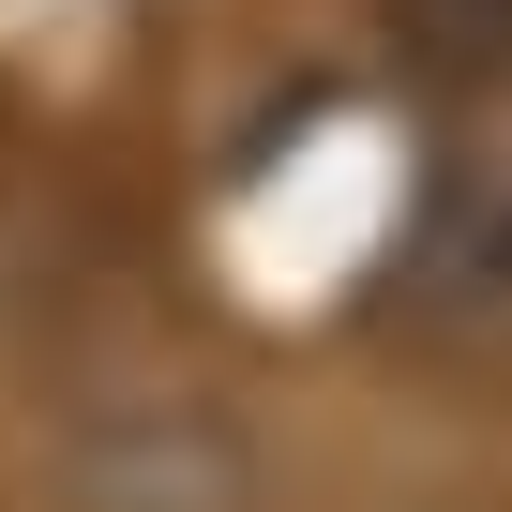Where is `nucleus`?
Masks as SVG:
<instances>
[{
    "mask_svg": "<svg viewBox=\"0 0 512 512\" xmlns=\"http://www.w3.org/2000/svg\"><path fill=\"white\" fill-rule=\"evenodd\" d=\"M377 317L422 347H512V121H482L437 166V196L407 211L392 272H377Z\"/></svg>",
    "mask_w": 512,
    "mask_h": 512,
    "instance_id": "obj_1",
    "label": "nucleus"
},
{
    "mask_svg": "<svg viewBox=\"0 0 512 512\" xmlns=\"http://www.w3.org/2000/svg\"><path fill=\"white\" fill-rule=\"evenodd\" d=\"M437 91H512V0H377Z\"/></svg>",
    "mask_w": 512,
    "mask_h": 512,
    "instance_id": "obj_2",
    "label": "nucleus"
}]
</instances>
